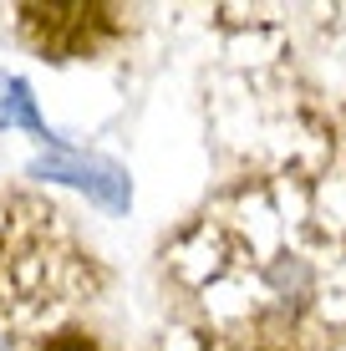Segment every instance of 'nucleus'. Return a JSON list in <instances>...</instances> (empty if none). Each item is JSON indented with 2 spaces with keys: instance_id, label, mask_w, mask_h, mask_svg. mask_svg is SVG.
Instances as JSON below:
<instances>
[{
  "instance_id": "obj_3",
  "label": "nucleus",
  "mask_w": 346,
  "mask_h": 351,
  "mask_svg": "<svg viewBox=\"0 0 346 351\" xmlns=\"http://www.w3.org/2000/svg\"><path fill=\"white\" fill-rule=\"evenodd\" d=\"M36 351H107L92 331H82V326H56L46 341H36Z\"/></svg>"
},
{
  "instance_id": "obj_1",
  "label": "nucleus",
  "mask_w": 346,
  "mask_h": 351,
  "mask_svg": "<svg viewBox=\"0 0 346 351\" xmlns=\"http://www.w3.org/2000/svg\"><path fill=\"white\" fill-rule=\"evenodd\" d=\"M102 290V265L51 199L0 189V351H36Z\"/></svg>"
},
{
  "instance_id": "obj_2",
  "label": "nucleus",
  "mask_w": 346,
  "mask_h": 351,
  "mask_svg": "<svg viewBox=\"0 0 346 351\" xmlns=\"http://www.w3.org/2000/svg\"><path fill=\"white\" fill-rule=\"evenodd\" d=\"M184 336H188V351H336V346H270V341H219V336H199V331H188V326H184Z\"/></svg>"
}]
</instances>
